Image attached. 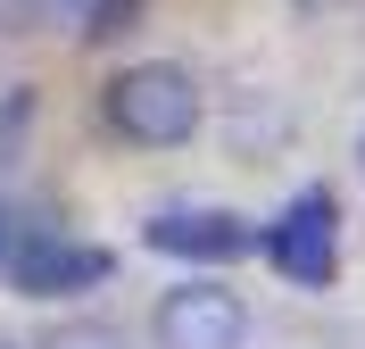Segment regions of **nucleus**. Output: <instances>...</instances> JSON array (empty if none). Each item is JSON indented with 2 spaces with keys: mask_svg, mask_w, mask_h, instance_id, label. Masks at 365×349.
I'll use <instances>...</instances> for the list:
<instances>
[{
  "mask_svg": "<svg viewBox=\"0 0 365 349\" xmlns=\"http://www.w3.org/2000/svg\"><path fill=\"white\" fill-rule=\"evenodd\" d=\"M0 349H9V341H0Z\"/></svg>",
  "mask_w": 365,
  "mask_h": 349,
  "instance_id": "6e6552de",
  "label": "nucleus"
},
{
  "mask_svg": "<svg viewBox=\"0 0 365 349\" xmlns=\"http://www.w3.org/2000/svg\"><path fill=\"white\" fill-rule=\"evenodd\" d=\"M108 125L125 141H141V150H175V141L200 133V84H191V67H175V59H141V67L108 75Z\"/></svg>",
  "mask_w": 365,
  "mask_h": 349,
  "instance_id": "f257e3e1",
  "label": "nucleus"
},
{
  "mask_svg": "<svg viewBox=\"0 0 365 349\" xmlns=\"http://www.w3.org/2000/svg\"><path fill=\"white\" fill-rule=\"evenodd\" d=\"M42 349H133V341H125L116 325H100V316H75V325H58Z\"/></svg>",
  "mask_w": 365,
  "mask_h": 349,
  "instance_id": "423d86ee",
  "label": "nucleus"
},
{
  "mask_svg": "<svg viewBox=\"0 0 365 349\" xmlns=\"http://www.w3.org/2000/svg\"><path fill=\"white\" fill-rule=\"evenodd\" d=\"M9 283H17L25 300H58V291H91V283H108V250L42 233V241H25V250L9 258Z\"/></svg>",
  "mask_w": 365,
  "mask_h": 349,
  "instance_id": "20e7f679",
  "label": "nucleus"
},
{
  "mask_svg": "<svg viewBox=\"0 0 365 349\" xmlns=\"http://www.w3.org/2000/svg\"><path fill=\"white\" fill-rule=\"evenodd\" d=\"M17 250H25V241H17V216L0 208V258H17Z\"/></svg>",
  "mask_w": 365,
  "mask_h": 349,
  "instance_id": "0eeeda50",
  "label": "nucleus"
},
{
  "mask_svg": "<svg viewBox=\"0 0 365 349\" xmlns=\"http://www.w3.org/2000/svg\"><path fill=\"white\" fill-rule=\"evenodd\" d=\"M266 258L282 266L291 283H332V266H341V241H332V191H299L291 208L266 225Z\"/></svg>",
  "mask_w": 365,
  "mask_h": 349,
  "instance_id": "7ed1b4c3",
  "label": "nucleus"
},
{
  "mask_svg": "<svg viewBox=\"0 0 365 349\" xmlns=\"http://www.w3.org/2000/svg\"><path fill=\"white\" fill-rule=\"evenodd\" d=\"M150 341L158 349H241L250 341V308L232 283H175L150 316Z\"/></svg>",
  "mask_w": 365,
  "mask_h": 349,
  "instance_id": "f03ea898",
  "label": "nucleus"
},
{
  "mask_svg": "<svg viewBox=\"0 0 365 349\" xmlns=\"http://www.w3.org/2000/svg\"><path fill=\"white\" fill-rule=\"evenodd\" d=\"M141 241L166 250V258H241V250H257V233L232 208H166V216H150Z\"/></svg>",
  "mask_w": 365,
  "mask_h": 349,
  "instance_id": "39448f33",
  "label": "nucleus"
}]
</instances>
